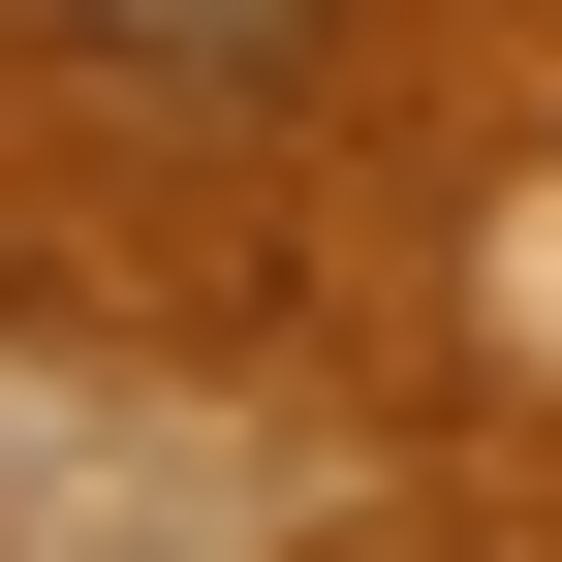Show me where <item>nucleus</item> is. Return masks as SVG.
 <instances>
[{"mask_svg": "<svg viewBox=\"0 0 562 562\" xmlns=\"http://www.w3.org/2000/svg\"><path fill=\"white\" fill-rule=\"evenodd\" d=\"M63 63L157 94V125H281V94L344 63V0H63Z\"/></svg>", "mask_w": 562, "mask_h": 562, "instance_id": "obj_1", "label": "nucleus"}]
</instances>
